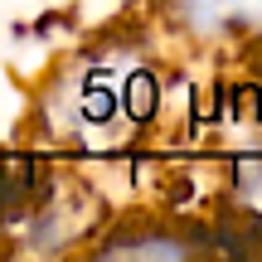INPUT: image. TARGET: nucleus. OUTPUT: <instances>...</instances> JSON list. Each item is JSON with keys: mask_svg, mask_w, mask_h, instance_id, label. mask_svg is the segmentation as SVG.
<instances>
[{"mask_svg": "<svg viewBox=\"0 0 262 262\" xmlns=\"http://www.w3.org/2000/svg\"><path fill=\"white\" fill-rule=\"evenodd\" d=\"M160 93H165V83H160V73L156 68H136V73H126V83H122V107H126V117L136 126H150L160 117Z\"/></svg>", "mask_w": 262, "mask_h": 262, "instance_id": "f257e3e1", "label": "nucleus"}]
</instances>
